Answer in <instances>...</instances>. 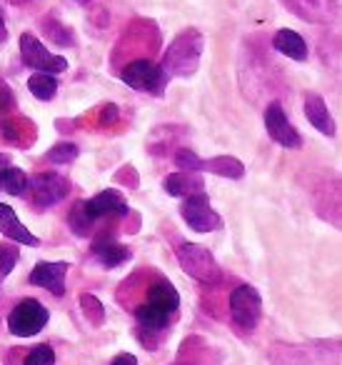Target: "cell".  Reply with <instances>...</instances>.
Segmentation results:
<instances>
[{"mask_svg": "<svg viewBox=\"0 0 342 365\" xmlns=\"http://www.w3.org/2000/svg\"><path fill=\"white\" fill-rule=\"evenodd\" d=\"M0 233L6 235V238H11L13 243L31 245V248L41 245V240H38L36 235H33L31 230L21 223V220H18L16 210H13L11 205H6V203H0Z\"/></svg>", "mask_w": 342, "mask_h": 365, "instance_id": "cell-15", "label": "cell"}, {"mask_svg": "<svg viewBox=\"0 0 342 365\" xmlns=\"http://www.w3.org/2000/svg\"><path fill=\"white\" fill-rule=\"evenodd\" d=\"M13 108H16V96H13V91L6 83L0 81V113H8Z\"/></svg>", "mask_w": 342, "mask_h": 365, "instance_id": "cell-31", "label": "cell"}, {"mask_svg": "<svg viewBox=\"0 0 342 365\" xmlns=\"http://www.w3.org/2000/svg\"><path fill=\"white\" fill-rule=\"evenodd\" d=\"M232 323L242 333H252L262 318V298L252 285H237L230 293Z\"/></svg>", "mask_w": 342, "mask_h": 365, "instance_id": "cell-4", "label": "cell"}, {"mask_svg": "<svg viewBox=\"0 0 342 365\" xmlns=\"http://www.w3.org/2000/svg\"><path fill=\"white\" fill-rule=\"evenodd\" d=\"M0 133L3 138L11 143H21V130H18V123L13 120H0Z\"/></svg>", "mask_w": 342, "mask_h": 365, "instance_id": "cell-32", "label": "cell"}, {"mask_svg": "<svg viewBox=\"0 0 342 365\" xmlns=\"http://www.w3.org/2000/svg\"><path fill=\"white\" fill-rule=\"evenodd\" d=\"M93 255L100 260V265L105 268H118V265L130 260V248H125L123 243H118L113 235H98L93 240Z\"/></svg>", "mask_w": 342, "mask_h": 365, "instance_id": "cell-14", "label": "cell"}, {"mask_svg": "<svg viewBox=\"0 0 342 365\" xmlns=\"http://www.w3.org/2000/svg\"><path fill=\"white\" fill-rule=\"evenodd\" d=\"M28 182H31V178L21 168H13V165H8L3 170V175H0V188L11 195H23L28 190Z\"/></svg>", "mask_w": 342, "mask_h": 365, "instance_id": "cell-23", "label": "cell"}, {"mask_svg": "<svg viewBox=\"0 0 342 365\" xmlns=\"http://www.w3.org/2000/svg\"><path fill=\"white\" fill-rule=\"evenodd\" d=\"M21 56H23V63L28 68H36L41 73H63L68 71V61L63 56H53L36 36L31 33H23L21 36Z\"/></svg>", "mask_w": 342, "mask_h": 365, "instance_id": "cell-8", "label": "cell"}, {"mask_svg": "<svg viewBox=\"0 0 342 365\" xmlns=\"http://www.w3.org/2000/svg\"><path fill=\"white\" fill-rule=\"evenodd\" d=\"M51 320V313L48 308L36 298H26L11 310L8 315V330L18 338H31V335H38Z\"/></svg>", "mask_w": 342, "mask_h": 365, "instance_id": "cell-5", "label": "cell"}, {"mask_svg": "<svg viewBox=\"0 0 342 365\" xmlns=\"http://www.w3.org/2000/svg\"><path fill=\"white\" fill-rule=\"evenodd\" d=\"M68 223H71L73 233L81 235V238H86V235H90V228H93V223H95V220L88 218L86 208H83V200H78V203L73 205L71 215H68Z\"/></svg>", "mask_w": 342, "mask_h": 365, "instance_id": "cell-24", "label": "cell"}, {"mask_svg": "<svg viewBox=\"0 0 342 365\" xmlns=\"http://www.w3.org/2000/svg\"><path fill=\"white\" fill-rule=\"evenodd\" d=\"M180 215L195 233H212V230L222 228V218L212 210L205 193L185 195V200L180 205Z\"/></svg>", "mask_w": 342, "mask_h": 365, "instance_id": "cell-7", "label": "cell"}, {"mask_svg": "<svg viewBox=\"0 0 342 365\" xmlns=\"http://www.w3.org/2000/svg\"><path fill=\"white\" fill-rule=\"evenodd\" d=\"M8 31H6V18H3V11H0V43H6Z\"/></svg>", "mask_w": 342, "mask_h": 365, "instance_id": "cell-35", "label": "cell"}, {"mask_svg": "<svg viewBox=\"0 0 342 365\" xmlns=\"http://www.w3.org/2000/svg\"><path fill=\"white\" fill-rule=\"evenodd\" d=\"M18 258H21V253L16 245H0V278H6L16 268Z\"/></svg>", "mask_w": 342, "mask_h": 365, "instance_id": "cell-28", "label": "cell"}, {"mask_svg": "<svg viewBox=\"0 0 342 365\" xmlns=\"http://www.w3.org/2000/svg\"><path fill=\"white\" fill-rule=\"evenodd\" d=\"M147 303L157 305V308L175 315L177 308H180V295H177L175 285H172L170 280L157 278L155 283L150 285V290H147Z\"/></svg>", "mask_w": 342, "mask_h": 365, "instance_id": "cell-20", "label": "cell"}, {"mask_svg": "<svg viewBox=\"0 0 342 365\" xmlns=\"http://www.w3.org/2000/svg\"><path fill=\"white\" fill-rule=\"evenodd\" d=\"M115 115H118V108L113 106V103H108V106L103 108V113H100V123H103V125H108V123L115 120Z\"/></svg>", "mask_w": 342, "mask_h": 365, "instance_id": "cell-33", "label": "cell"}, {"mask_svg": "<svg viewBox=\"0 0 342 365\" xmlns=\"http://www.w3.org/2000/svg\"><path fill=\"white\" fill-rule=\"evenodd\" d=\"M177 263L180 268L185 270L190 278H195L197 283L202 285H215L220 283L222 278V270L217 265L215 255L205 248V245H197V243H182L177 248Z\"/></svg>", "mask_w": 342, "mask_h": 365, "instance_id": "cell-3", "label": "cell"}, {"mask_svg": "<svg viewBox=\"0 0 342 365\" xmlns=\"http://www.w3.org/2000/svg\"><path fill=\"white\" fill-rule=\"evenodd\" d=\"M200 163H202V158H197L195 153L187 150V148H180V150L175 153V165L180 168V170L200 173Z\"/></svg>", "mask_w": 342, "mask_h": 365, "instance_id": "cell-29", "label": "cell"}, {"mask_svg": "<svg viewBox=\"0 0 342 365\" xmlns=\"http://www.w3.org/2000/svg\"><path fill=\"white\" fill-rule=\"evenodd\" d=\"M43 31H46L48 36H51L53 41L58 43V46H76V43H73V33L71 31H63V28L58 26L56 21H46V23H43Z\"/></svg>", "mask_w": 342, "mask_h": 365, "instance_id": "cell-30", "label": "cell"}, {"mask_svg": "<svg viewBox=\"0 0 342 365\" xmlns=\"http://www.w3.org/2000/svg\"><path fill=\"white\" fill-rule=\"evenodd\" d=\"M81 308L86 313V318L90 320L93 325H103L105 323V305L90 293H83L81 295Z\"/></svg>", "mask_w": 342, "mask_h": 365, "instance_id": "cell-25", "label": "cell"}, {"mask_svg": "<svg viewBox=\"0 0 342 365\" xmlns=\"http://www.w3.org/2000/svg\"><path fill=\"white\" fill-rule=\"evenodd\" d=\"M83 208H86V213L90 220L105 218V215H128L130 213V208H128V203L123 200V195L118 193V190H103V193H98L95 198L83 200Z\"/></svg>", "mask_w": 342, "mask_h": 365, "instance_id": "cell-12", "label": "cell"}, {"mask_svg": "<svg viewBox=\"0 0 342 365\" xmlns=\"http://www.w3.org/2000/svg\"><path fill=\"white\" fill-rule=\"evenodd\" d=\"M272 46H275L277 53L292 58V61H305V58H307L305 38H302L300 33L290 31V28H282V31H277L275 38H272Z\"/></svg>", "mask_w": 342, "mask_h": 365, "instance_id": "cell-19", "label": "cell"}, {"mask_svg": "<svg viewBox=\"0 0 342 365\" xmlns=\"http://www.w3.org/2000/svg\"><path fill=\"white\" fill-rule=\"evenodd\" d=\"M285 6L312 23H330L337 13L335 0H285Z\"/></svg>", "mask_w": 342, "mask_h": 365, "instance_id": "cell-13", "label": "cell"}, {"mask_svg": "<svg viewBox=\"0 0 342 365\" xmlns=\"http://www.w3.org/2000/svg\"><path fill=\"white\" fill-rule=\"evenodd\" d=\"M200 56H202V36L197 31H185L170 43L160 68L167 73V78L192 76L197 71V66H200Z\"/></svg>", "mask_w": 342, "mask_h": 365, "instance_id": "cell-2", "label": "cell"}, {"mask_svg": "<svg viewBox=\"0 0 342 365\" xmlns=\"http://www.w3.org/2000/svg\"><path fill=\"white\" fill-rule=\"evenodd\" d=\"M28 188L33 190V200H36L41 208H51V205H58L61 200L68 198L71 193V180L58 173H38V175L31 178Z\"/></svg>", "mask_w": 342, "mask_h": 365, "instance_id": "cell-9", "label": "cell"}, {"mask_svg": "<svg viewBox=\"0 0 342 365\" xmlns=\"http://www.w3.org/2000/svg\"><path fill=\"white\" fill-rule=\"evenodd\" d=\"M78 158V145L76 143H58L48 150V160L58 163V165H68Z\"/></svg>", "mask_w": 342, "mask_h": 365, "instance_id": "cell-27", "label": "cell"}, {"mask_svg": "<svg viewBox=\"0 0 342 365\" xmlns=\"http://www.w3.org/2000/svg\"><path fill=\"white\" fill-rule=\"evenodd\" d=\"M71 265L66 260H58V263H48V260H41V263L33 268V273L28 275V283L38 285V288L51 290L53 295L63 298L66 295V278Z\"/></svg>", "mask_w": 342, "mask_h": 365, "instance_id": "cell-11", "label": "cell"}, {"mask_svg": "<svg viewBox=\"0 0 342 365\" xmlns=\"http://www.w3.org/2000/svg\"><path fill=\"white\" fill-rule=\"evenodd\" d=\"M110 365H138V358L133 353H120L118 358H113Z\"/></svg>", "mask_w": 342, "mask_h": 365, "instance_id": "cell-34", "label": "cell"}, {"mask_svg": "<svg viewBox=\"0 0 342 365\" xmlns=\"http://www.w3.org/2000/svg\"><path fill=\"white\" fill-rule=\"evenodd\" d=\"M265 128H267V133H270V138L277 143V145L292 148V150H297V148L302 145L300 133H297L295 125L287 120V115H285V110H282L280 103H270V106H267Z\"/></svg>", "mask_w": 342, "mask_h": 365, "instance_id": "cell-10", "label": "cell"}, {"mask_svg": "<svg viewBox=\"0 0 342 365\" xmlns=\"http://www.w3.org/2000/svg\"><path fill=\"white\" fill-rule=\"evenodd\" d=\"M170 318H172V313L147 303V300L135 308V323L140 333H160V330H165L167 325H170Z\"/></svg>", "mask_w": 342, "mask_h": 365, "instance_id": "cell-16", "label": "cell"}, {"mask_svg": "<svg viewBox=\"0 0 342 365\" xmlns=\"http://www.w3.org/2000/svg\"><path fill=\"white\" fill-rule=\"evenodd\" d=\"M28 88H31V93L38 98V101H51V98H56V93H58V81L53 73L38 71L36 76L28 78Z\"/></svg>", "mask_w": 342, "mask_h": 365, "instance_id": "cell-22", "label": "cell"}, {"mask_svg": "<svg viewBox=\"0 0 342 365\" xmlns=\"http://www.w3.org/2000/svg\"><path fill=\"white\" fill-rule=\"evenodd\" d=\"M162 188H165L167 195L172 198H182V195H192V193H202L205 182L197 173L192 170H182V173H172L162 180Z\"/></svg>", "mask_w": 342, "mask_h": 365, "instance_id": "cell-17", "label": "cell"}, {"mask_svg": "<svg viewBox=\"0 0 342 365\" xmlns=\"http://www.w3.org/2000/svg\"><path fill=\"white\" fill-rule=\"evenodd\" d=\"M120 81L125 86H130L133 91H145V93H162L167 83V73L160 66H155L147 58H138L130 61L125 68L120 71Z\"/></svg>", "mask_w": 342, "mask_h": 365, "instance_id": "cell-6", "label": "cell"}, {"mask_svg": "<svg viewBox=\"0 0 342 365\" xmlns=\"http://www.w3.org/2000/svg\"><path fill=\"white\" fill-rule=\"evenodd\" d=\"M272 365H340L337 340H312V343H275L270 345Z\"/></svg>", "mask_w": 342, "mask_h": 365, "instance_id": "cell-1", "label": "cell"}, {"mask_svg": "<svg viewBox=\"0 0 342 365\" xmlns=\"http://www.w3.org/2000/svg\"><path fill=\"white\" fill-rule=\"evenodd\" d=\"M11 165V155H0V175H3V170Z\"/></svg>", "mask_w": 342, "mask_h": 365, "instance_id": "cell-36", "label": "cell"}, {"mask_svg": "<svg viewBox=\"0 0 342 365\" xmlns=\"http://www.w3.org/2000/svg\"><path fill=\"white\" fill-rule=\"evenodd\" d=\"M200 170H207L220 178H232V180H240V178L245 175V165L232 155H217V158H210V160H202Z\"/></svg>", "mask_w": 342, "mask_h": 365, "instance_id": "cell-21", "label": "cell"}, {"mask_svg": "<svg viewBox=\"0 0 342 365\" xmlns=\"http://www.w3.org/2000/svg\"><path fill=\"white\" fill-rule=\"evenodd\" d=\"M305 118L310 120L312 128L322 133V135H335V123H332V115L327 110L325 101H322L317 93H307L305 96Z\"/></svg>", "mask_w": 342, "mask_h": 365, "instance_id": "cell-18", "label": "cell"}, {"mask_svg": "<svg viewBox=\"0 0 342 365\" xmlns=\"http://www.w3.org/2000/svg\"><path fill=\"white\" fill-rule=\"evenodd\" d=\"M23 365H56V350L48 343H41L31 348L23 358Z\"/></svg>", "mask_w": 342, "mask_h": 365, "instance_id": "cell-26", "label": "cell"}]
</instances>
